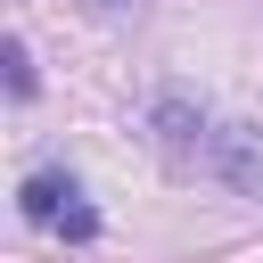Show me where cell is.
Segmentation results:
<instances>
[{"label":"cell","mask_w":263,"mask_h":263,"mask_svg":"<svg viewBox=\"0 0 263 263\" xmlns=\"http://www.w3.org/2000/svg\"><path fill=\"white\" fill-rule=\"evenodd\" d=\"M90 8H132V0H90Z\"/></svg>","instance_id":"3957f363"},{"label":"cell","mask_w":263,"mask_h":263,"mask_svg":"<svg viewBox=\"0 0 263 263\" xmlns=\"http://www.w3.org/2000/svg\"><path fill=\"white\" fill-rule=\"evenodd\" d=\"M8 90L33 99V58H25V41H8Z\"/></svg>","instance_id":"7a4b0ae2"},{"label":"cell","mask_w":263,"mask_h":263,"mask_svg":"<svg viewBox=\"0 0 263 263\" xmlns=\"http://www.w3.org/2000/svg\"><path fill=\"white\" fill-rule=\"evenodd\" d=\"M82 189L66 181V173H33L25 181V222H41V230H66V238H99V214L90 205H74Z\"/></svg>","instance_id":"6da1fadb"}]
</instances>
